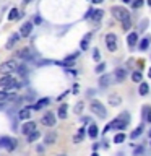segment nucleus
<instances>
[{
    "mask_svg": "<svg viewBox=\"0 0 151 156\" xmlns=\"http://www.w3.org/2000/svg\"><path fill=\"white\" fill-rule=\"evenodd\" d=\"M96 73H101V72H104L106 70V63H99V65H96Z\"/></svg>",
    "mask_w": 151,
    "mask_h": 156,
    "instance_id": "nucleus-37",
    "label": "nucleus"
},
{
    "mask_svg": "<svg viewBox=\"0 0 151 156\" xmlns=\"http://www.w3.org/2000/svg\"><path fill=\"white\" fill-rule=\"evenodd\" d=\"M124 141H125V133H117L114 136V143L119 145V143H124Z\"/></svg>",
    "mask_w": 151,
    "mask_h": 156,
    "instance_id": "nucleus-32",
    "label": "nucleus"
},
{
    "mask_svg": "<svg viewBox=\"0 0 151 156\" xmlns=\"http://www.w3.org/2000/svg\"><path fill=\"white\" fill-rule=\"evenodd\" d=\"M124 2H125V3H130V2H132V0H124Z\"/></svg>",
    "mask_w": 151,
    "mask_h": 156,
    "instance_id": "nucleus-43",
    "label": "nucleus"
},
{
    "mask_svg": "<svg viewBox=\"0 0 151 156\" xmlns=\"http://www.w3.org/2000/svg\"><path fill=\"white\" fill-rule=\"evenodd\" d=\"M90 109H91L93 112H94L96 115H99L101 119H104V117L107 115V111H106L104 104H102V102H99V101H96V99H93V101H91Z\"/></svg>",
    "mask_w": 151,
    "mask_h": 156,
    "instance_id": "nucleus-4",
    "label": "nucleus"
},
{
    "mask_svg": "<svg viewBox=\"0 0 151 156\" xmlns=\"http://www.w3.org/2000/svg\"><path fill=\"white\" fill-rule=\"evenodd\" d=\"M93 12H94V10H88V12L85 13V20H91V16H93Z\"/></svg>",
    "mask_w": 151,
    "mask_h": 156,
    "instance_id": "nucleus-38",
    "label": "nucleus"
},
{
    "mask_svg": "<svg viewBox=\"0 0 151 156\" xmlns=\"http://www.w3.org/2000/svg\"><path fill=\"white\" fill-rule=\"evenodd\" d=\"M111 13L112 16H114L115 20H119V21H125V20H130V13L128 10H127L125 7H119V5H115V7L111 8Z\"/></svg>",
    "mask_w": 151,
    "mask_h": 156,
    "instance_id": "nucleus-2",
    "label": "nucleus"
},
{
    "mask_svg": "<svg viewBox=\"0 0 151 156\" xmlns=\"http://www.w3.org/2000/svg\"><path fill=\"white\" fill-rule=\"evenodd\" d=\"M39 136H41V133H39L37 130H34V132H31V133L28 135V141H29V143H34V141H36Z\"/></svg>",
    "mask_w": 151,
    "mask_h": 156,
    "instance_id": "nucleus-26",
    "label": "nucleus"
},
{
    "mask_svg": "<svg viewBox=\"0 0 151 156\" xmlns=\"http://www.w3.org/2000/svg\"><path fill=\"white\" fill-rule=\"evenodd\" d=\"M57 141V133L55 132H49V133L44 136V143L46 145H54Z\"/></svg>",
    "mask_w": 151,
    "mask_h": 156,
    "instance_id": "nucleus-16",
    "label": "nucleus"
},
{
    "mask_svg": "<svg viewBox=\"0 0 151 156\" xmlns=\"http://www.w3.org/2000/svg\"><path fill=\"white\" fill-rule=\"evenodd\" d=\"M91 156H99V154H97V153H96V151H94V153H93Z\"/></svg>",
    "mask_w": 151,
    "mask_h": 156,
    "instance_id": "nucleus-42",
    "label": "nucleus"
},
{
    "mask_svg": "<svg viewBox=\"0 0 151 156\" xmlns=\"http://www.w3.org/2000/svg\"><path fill=\"white\" fill-rule=\"evenodd\" d=\"M31 31H33V23H24L23 26H21V29H19V34H21V37H28L29 34H31Z\"/></svg>",
    "mask_w": 151,
    "mask_h": 156,
    "instance_id": "nucleus-11",
    "label": "nucleus"
},
{
    "mask_svg": "<svg viewBox=\"0 0 151 156\" xmlns=\"http://www.w3.org/2000/svg\"><path fill=\"white\" fill-rule=\"evenodd\" d=\"M55 115L52 114V112H47V114H44L42 115V119H41V122H42V125H47V127H54L55 125Z\"/></svg>",
    "mask_w": 151,
    "mask_h": 156,
    "instance_id": "nucleus-8",
    "label": "nucleus"
},
{
    "mask_svg": "<svg viewBox=\"0 0 151 156\" xmlns=\"http://www.w3.org/2000/svg\"><path fill=\"white\" fill-rule=\"evenodd\" d=\"M106 46L111 52H115L117 51V36L114 33H109L106 34Z\"/></svg>",
    "mask_w": 151,
    "mask_h": 156,
    "instance_id": "nucleus-6",
    "label": "nucleus"
},
{
    "mask_svg": "<svg viewBox=\"0 0 151 156\" xmlns=\"http://www.w3.org/2000/svg\"><path fill=\"white\" fill-rule=\"evenodd\" d=\"M130 28H132V21H130V20H125V21H122V29H124V31H128Z\"/></svg>",
    "mask_w": 151,
    "mask_h": 156,
    "instance_id": "nucleus-33",
    "label": "nucleus"
},
{
    "mask_svg": "<svg viewBox=\"0 0 151 156\" xmlns=\"http://www.w3.org/2000/svg\"><path fill=\"white\" fill-rule=\"evenodd\" d=\"M128 122H130V114H128V112H122V114L119 117H115L111 124L106 125L104 133H107L109 130H124L125 127L128 125Z\"/></svg>",
    "mask_w": 151,
    "mask_h": 156,
    "instance_id": "nucleus-1",
    "label": "nucleus"
},
{
    "mask_svg": "<svg viewBox=\"0 0 151 156\" xmlns=\"http://www.w3.org/2000/svg\"><path fill=\"white\" fill-rule=\"evenodd\" d=\"M127 42H128L130 49H133L136 46V42H138V33H130L128 37H127Z\"/></svg>",
    "mask_w": 151,
    "mask_h": 156,
    "instance_id": "nucleus-13",
    "label": "nucleus"
},
{
    "mask_svg": "<svg viewBox=\"0 0 151 156\" xmlns=\"http://www.w3.org/2000/svg\"><path fill=\"white\" fill-rule=\"evenodd\" d=\"M143 5V0H132V7L133 8H140Z\"/></svg>",
    "mask_w": 151,
    "mask_h": 156,
    "instance_id": "nucleus-35",
    "label": "nucleus"
},
{
    "mask_svg": "<svg viewBox=\"0 0 151 156\" xmlns=\"http://www.w3.org/2000/svg\"><path fill=\"white\" fill-rule=\"evenodd\" d=\"M148 76L151 78V68H149V70H148Z\"/></svg>",
    "mask_w": 151,
    "mask_h": 156,
    "instance_id": "nucleus-41",
    "label": "nucleus"
},
{
    "mask_svg": "<svg viewBox=\"0 0 151 156\" xmlns=\"http://www.w3.org/2000/svg\"><path fill=\"white\" fill-rule=\"evenodd\" d=\"M148 5H149V7H151V0H148Z\"/></svg>",
    "mask_w": 151,
    "mask_h": 156,
    "instance_id": "nucleus-44",
    "label": "nucleus"
},
{
    "mask_svg": "<svg viewBox=\"0 0 151 156\" xmlns=\"http://www.w3.org/2000/svg\"><path fill=\"white\" fill-rule=\"evenodd\" d=\"M109 83H111V75H102V76L99 78V86L106 88Z\"/></svg>",
    "mask_w": 151,
    "mask_h": 156,
    "instance_id": "nucleus-24",
    "label": "nucleus"
},
{
    "mask_svg": "<svg viewBox=\"0 0 151 156\" xmlns=\"http://www.w3.org/2000/svg\"><path fill=\"white\" fill-rule=\"evenodd\" d=\"M31 106H26V107H23L21 111L18 112V119L19 120H28L29 117H31Z\"/></svg>",
    "mask_w": 151,
    "mask_h": 156,
    "instance_id": "nucleus-10",
    "label": "nucleus"
},
{
    "mask_svg": "<svg viewBox=\"0 0 151 156\" xmlns=\"http://www.w3.org/2000/svg\"><path fill=\"white\" fill-rule=\"evenodd\" d=\"M16 70H18L16 60H7L0 65V73H2V75H12V73L16 72Z\"/></svg>",
    "mask_w": 151,
    "mask_h": 156,
    "instance_id": "nucleus-3",
    "label": "nucleus"
},
{
    "mask_svg": "<svg viewBox=\"0 0 151 156\" xmlns=\"http://www.w3.org/2000/svg\"><path fill=\"white\" fill-rule=\"evenodd\" d=\"M91 2H93V3H102L104 0H91Z\"/></svg>",
    "mask_w": 151,
    "mask_h": 156,
    "instance_id": "nucleus-40",
    "label": "nucleus"
},
{
    "mask_svg": "<svg viewBox=\"0 0 151 156\" xmlns=\"http://www.w3.org/2000/svg\"><path fill=\"white\" fill-rule=\"evenodd\" d=\"M102 15H104V12H102V10H94V12H93L91 20H93V21H99V20L102 18Z\"/></svg>",
    "mask_w": 151,
    "mask_h": 156,
    "instance_id": "nucleus-28",
    "label": "nucleus"
},
{
    "mask_svg": "<svg viewBox=\"0 0 151 156\" xmlns=\"http://www.w3.org/2000/svg\"><path fill=\"white\" fill-rule=\"evenodd\" d=\"M49 101H51L49 98H42V99H39V101L36 102V104H33V106H31V109H34V111L42 109V107H46V106L49 104Z\"/></svg>",
    "mask_w": 151,
    "mask_h": 156,
    "instance_id": "nucleus-14",
    "label": "nucleus"
},
{
    "mask_svg": "<svg viewBox=\"0 0 151 156\" xmlns=\"http://www.w3.org/2000/svg\"><path fill=\"white\" fill-rule=\"evenodd\" d=\"M141 133H143V125H138V127H136V129H135L133 132H132L130 138H132V140H135V138H138V136H140Z\"/></svg>",
    "mask_w": 151,
    "mask_h": 156,
    "instance_id": "nucleus-23",
    "label": "nucleus"
},
{
    "mask_svg": "<svg viewBox=\"0 0 151 156\" xmlns=\"http://www.w3.org/2000/svg\"><path fill=\"white\" fill-rule=\"evenodd\" d=\"M0 88H5V90H12V88H19V85H16L15 78L12 75H3L0 78Z\"/></svg>",
    "mask_w": 151,
    "mask_h": 156,
    "instance_id": "nucleus-5",
    "label": "nucleus"
},
{
    "mask_svg": "<svg viewBox=\"0 0 151 156\" xmlns=\"http://www.w3.org/2000/svg\"><path fill=\"white\" fill-rule=\"evenodd\" d=\"M132 80H133L135 83H140L141 80H143V76H141V72H133V73H132Z\"/></svg>",
    "mask_w": 151,
    "mask_h": 156,
    "instance_id": "nucleus-31",
    "label": "nucleus"
},
{
    "mask_svg": "<svg viewBox=\"0 0 151 156\" xmlns=\"http://www.w3.org/2000/svg\"><path fill=\"white\" fill-rule=\"evenodd\" d=\"M109 102H111V106H119V104H122V98L119 94H111Z\"/></svg>",
    "mask_w": 151,
    "mask_h": 156,
    "instance_id": "nucleus-18",
    "label": "nucleus"
},
{
    "mask_svg": "<svg viewBox=\"0 0 151 156\" xmlns=\"http://www.w3.org/2000/svg\"><path fill=\"white\" fill-rule=\"evenodd\" d=\"M15 146H16V140L15 138H10V136H2L0 138V148H7L12 151Z\"/></svg>",
    "mask_w": 151,
    "mask_h": 156,
    "instance_id": "nucleus-7",
    "label": "nucleus"
},
{
    "mask_svg": "<svg viewBox=\"0 0 151 156\" xmlns=\"http://www.w3.org/2000/svg\"><path fill=\"white\" fill-rule=\"evenodd\" d=\"M141 153H143V148H141V146L135 150V156H138V154H141Z\"/></svg>",
    "mask_w": 151,
    "mask_h": 156,
    "instance_id": "nucleus-39",
    "label": "nucleus"
},
{
    "mask_svg": "<svg viewBox=\"0 0 151 156\" xmlns=\"http://www.w3.org/2000/svg\"><path fill=\"white\" fill-rule=\"evenodd\" d=\"M58 156H67V154H58Z\"/></svg>",
    "mask_w": 151,
    "mask_h": 156,
    "instance_id": "nucleus-46",
    "label": "nucleus"
},
{
    "mask_svg": "<svg viewBox=\"0 0 151 156\" xmlns=\"http://www.w3.org/2000/svg\"><path fill=\"white\" fill-rule=\"evenodd\" d=\"M143 119L151 124V107L149 106H145L143 107Z\"/></svg>",
    "mask_w": 151,
    "mask_h": 156,
    "instance_id": "nucleus-21",
    "label": "nucleus"
},
{
    "mask_svg": "<svg viewBox=\"0 0 151 156\" xmlns=\"http://www.w3.org/2000/svg\"><path fill=\"white\" fill-rule=\"evenodd\" d=\"M148 46H149V37H143V39H141V42H140V49H141V51H146Z\"/></svg>",
    "mask_w": 151,
    "mask_h": 156,
    "instance_id": "nucleus-30",
    "label": "nucleus"
},
{
    "mask_svg": "<svg viewBox=\"0 0 151 156\" xmlns=\"http://www.w3.org/2000/svg\"><path fill=\"white\" fill-rule=\"evenodd\" d=\"M90 37H91V33H88L85 36V39L80 42V49H81V51H86V49H88V41H90Z\"/></svg>",
    "mask_w": 151,
    "mask_h": 156,
    "instance_id": "nucleus-27",
    "label": "nucleus"
},
{
    "mask_svg": "<svg viewBox=\"0 0 151 156\" xmlns=\"http://www.w3.org/2000/svg\"><path fill=\"white\" fill-rule=\"evenodd\" d=\"M114 76H115V80L117 81H124L125 80V76H127V70L125 68H117V70L114 72Z\"/></svg>",
    "mask_w": 151,
    "mask_h": 156,
    "instance_id": "nucleus-17",
    "label": "nucleus"
},
{
    "mask_svg": "<svg viewBox=\"0 0 151 156\" xmlns=\"http://www.w3.org/2000/svg\"><path fill=\"white\" fill-rule=\"evenodd\" d=\"M140 94L141 96H146V94H148V91H149V86H148V83H141V85H140Z\"/></svg>",
    "mask_w": 151,
    "mask_h": 156,
    "instance_id": "nucleus-29",
    "label": "nucleus"
},
{
    "mask_svg": "<svg viewBox=\"0 0 151 156\" xmlns=\"http://www.w3.org/2000/svg\"><path fill=\"white\" fill-rule=\"evenodd\" d=\"M34 130H36V122H33V120H28L21 125V133H24V135H29Z\"/></svg>",
    "mask_w": 151,
    "mask_h": 156,
    "instance_id": "nucleus-9",
    "label": "nucleus"
},
{
    "mask_svg": "<svg viewBox=\"0 0 151 156\" xmlns=\"http://www.w3.org/2000/svg\"><path fill=\"white\" fill-rule=\"evenodd\" d=\"M16 55H18L19 58H23V60H31V58H33V54H31V51H29L28 47H24V49H21V51H18Z\"/></svg>",
    "mask_w": 151,
    "mask_h": 156,
    "instance_id": "nucleus-12",
    "label": "nucleus"
},
{
    "mask_svg": "<svg viewBox=\"0 0 151 156\" xmlns=\"http://www.w3.org/2000/svg\"><path fill=\"white\" fill-rule=\"evenodd\" d=\"M19 37H21V34L19 33H15V34H12V36H10V39L7 41V49H12L15 44H16L18 41H19Z\"/></svg>",
    "mask_w": 151,
    "mask_h": 156,
    "instance_id": "nucleus-15",
    "label": "nucleus"
},
{
    "mask_svg": "<svg viewBox=\"0 0 151 156\" xmlns=\"http://www.w3.org/2000/svg\"><path fill=\"white\" fill-rule=\"evenodd\" d=\"M93 58H94L96 62L101 60V52H99V49H94V51H93Z\"/></svg>",
    "mask_w": 151,
    "mask_h": 156,
    "instance_id": "nucleus-34",
    "label": "nucleus"
},
{
    "mask_svg": "<svg viewBox=\"0 0 151 156\" xmlns=\"http://www.w3.org/2000/svg\"><path fill=\"white\" fill-rule=\"evenodd\" d=\"M83 107H85V104H83L81 101H80V102H76V106H75V112H76V114H80V112L83 111Z\"/></svg>",
    "mask_w": 151,
    "mask_h": 156,
    "instance_id": "nucleus-36",
    "label": "nucleus"
},
{
    "mask_svg": "<svg viewBox=\"0 0 151 156\" xmlns=\"http://www.w3.org/2000/svg\"><path fill=\"white\" fill-rule=\"evenodd\" d=\"M97 133H99V132H97V127H96V124H91V125H90V129H88V135H90L91 138H96Z\"/></svg>",
    "mask_w": 151,
    "mask_h": 156,
    "instance_id": "nucleus-22",
    "label": "nucleus"
},
{
    "mask_svg": "<svg viewBox=\"0 0 151 156\" xmlns=\"http://www.w3.org/2000/svg\"><path fill=\"white\" fill-rule=\"evenodd\" d=\"M83 136H85V129H80L78 133L73 136V143H80V141L83 140Z\"/></svg>",
    "mask_w": 151,
    "mask_h": 156,
    "instance_id": "nucleus-25",
    "label": "nucleus"
},
{
    "mask_svg": "<svg viewBox=\"0 0 151 156\" xmlns=\"http://www.w3.org/2000/svg\"><path fill=\"white\" fill-rule=\"evenodd\" d=\"M67 111H68V106L67 104H60V107H58V117L60 119H67Z\"/></svg>",
    "mask_w": 151,
    "mask_h": 156,
    "instance_id": "nucleus-20",
    "label": "nucleus"
},
{
    "mask_svg": "<svg viewBox=\"0 0 151 156\" xmlns=\"http://www.w3.org/2000/svg\"><path fill=\"white\" fill-rule=\"evenodd\" d=\"M148 135H149V138H151V130H149V133H148Z\"/></svg>",
    "mask_w": 151,
    "mask_h": 156,
    "instance_id": "nucleus-45",
    "label": "nucleus"
},
{
    "mask_svg": "<svg viewBox=\"0 0 151 156\" xmlns=\"http://www.w3.org/2000/svg\"><path fill=\"white\" fill-rule=\"evenodd\" d=\"M19 16H23V13H19L18 8H12V10H10V13H8V20H10V21H13V20H16Z\"/></svg>",
    "mask_w": 151,
    "mask_h": 156,
    "instance_id": "nucleus-19",
    "label": "nucleus"
}]
</instances>
